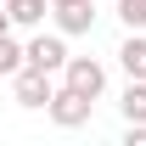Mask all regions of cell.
Masks as SVG:
<instances>
[{"label": "cell", "mask_w": 146, "mask_h": 146, "mask_svg": "<svg viewBox=\"0 0 146 146\" xmlns=\"http://www.w3.org/2000/svg\"><path fill=\"white\" fill-rule=\"evenodd\" d=\"M51 90H56V84H51V73L28 68V62L11 73V96H17V107H28V112H34V107H45V101H51Z\"/></svg>", "instance_id": "4"}, {"label": "cell", "mask_w": 146, "mask_h": 146, "mask_svg": "<svg viewBox=\"0 0 146 146\" xmlns=\"http://www.w3.org/2000/svg\"><path fill=\"white\" fill-rule=\"evenodd\" d=\"M51 6H68V0H51Z\"/></svg>", "instance_id": "13"}, {"label": "cell", "mask_w": 146, "mask_h": 146, "mask_svg": "<svg viewBox=\"0 0 146 146\" xmlns=\"http://www.w3.org/2000/svg\"><path fill=\"white\" fill-rule=\"evenodd\" d=\"M118 68L129 79H146V28H129L124 45H118Z\"/></svg>", "instance_id": "6"}, {"label": "cell", "mask_w": 146, "mask_h": 146, "mask_svg": "<svg viewBox=\"0 0 146 146\" xmlns=\"http://www.w3.org/2000/svg\"><path fill=\"white\" fill-rule=\"evenodd\" d=\"M56 34H90L96 28V0H68V6H51Z\"/></svg>", "instance_id": "5"}, {"label": "cell", "mask_w": 146, "mask_h": 146, "mask_svg": "<svg viewBox=\"0 0 146 146\" xmlns=\"http://www.w3.org/2000/svg\"><path fill=\"white\" fill-rule=\"evenodd\" d=\"M129 146H146V124H129V135H124Z\"/></svg>", "instance_id": "11"}, {"label": "cell", "mask_w": 146, "mask_h": 146, "mask_svg": "<svg viewBox=\"0 0 146 146\" xmlns=\"http://www.w3.org/2000/svg\"><path fill=\"white\" fill-rule=\"evenodd\" d=\"M6 28H11V17H6V6H0V34H6Z\"/></svg>", "instance_id": "12"}, {"label": "cell", "mask_w": 146, "mask_h": 146, "mask_svg": "<svg viewBox=\"0 0 146 146\" xmlns=\"http://www.w3.org/2000/svg\"><path fill=\"white\" fill-rule=\"evenodd\" d=\"M118 107H124V124H146V79H129Z\"/></svg>", "instance_id": "8"}, {"label": "cell", "mask_w": 146, "mask_h": 146, "mask_svg": "<svg viewBox=\"0 0 146 146\" xmlns=\"http://www.w3.org/2000/svg\"><path fill=\"white\" fill-rule=\"evenodd\" d=\"M17 68H23V45L11 39V28H6V34H0V79H11Z\"/></svg>", "instance_id": "9"}, {"label": "cell", "mask_w": 146, "mask_h": 146, "mask_svg": "<svg viewBox=\"0 0 146 146\" xmlns=\"http://www.w3.org/2000/svg\"><path fill=\"white\" fill-rule=\"evenodd\" d=\"M118 17L124 28H146V0H118Z\"/></svg>", "instance_id": "10"}, {"label": "cell", "mask_w": 146, "mask_h": 146, "mask_svg": "<svg viewBox=\"0 0 146 146\" xmlns=\"http://www.w3.org/2000/svg\"><path fill=\"white\" fill-rule=\"evenodd\" d=\"M0 6H6L11 28H39V23H45V11H51V0H0Z\"/></svg>", "instance_id": "7"}, {"label": "cell", "mask_w": 146, "mask_h": 146, "mask_svg": "<svg viewBox=\"0 0 146 146\" xmlns=\"http://www.w3.org/2000/svg\"><path fill=\"white\" fill-rule=\"evenodd\" d=\"M90 96H79V90H68V84H62V90H51V101H45V112H51V124H62V129H84L90 124Z\"/></svg>", "instance_id": "2"}, {"label": "cell", "mask_w": 146, "mask_h": 146, "mask_svg": "<svg viewBox=\"0 0 146 146\" xmlns=\"http://www.w3.org/2000/svg\"><path fill=\"white\" fill-rule=\"evenodd\" d=\"M23 62L56 79V73H62V62H68V34H34L28 45H23Z\"/></svg>", "instance_id": "3"}, {"label": "cell", "mask_w": 146, "mask_h": 146, "mask_svg": "<svg viewBox=\"0 0 146 146\" xmlns=\"http://www.w3.org/2000/svg\"><path fill=\"white\" fill-rule=\"evenodd\" d=\"M62 84L79 96H90V101H101V90H107V68L96 62V56H68L62 62Z\"/></svg>", "instance_id": "1"}]
</instances>
